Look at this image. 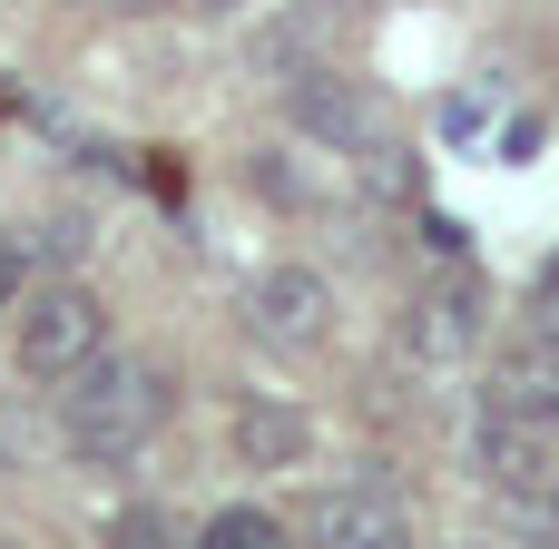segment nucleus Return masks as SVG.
I'll return each mask as SVG.
<instances>
[{
    "label": "nucleus",
    "mask_w": 559,
    "mask_h": 549,
    "mask_svg": "<svg viewBox=\"0 0 559 549\" xmlns=\"http://www.w3.org/2000/svg\"><path fill=\"white\" fill-rule=\"evenodd\" d=\"M324 49H334V0H295V10L255 20L246 69L255 79H305V69H324Z\"/></svg>",
    "instance_id": "6e6552de"
},
{
    "label": "nucleus",
    "mask_w": 559,
    "mask_h": 549,
    "mask_svg": "<svg viewBox=\"0 0 559 549\" xmlns=\"http://www.w3.org/2000/svg\"><path fill=\"white\" fill-rule=\"evenodd\" d=\"M481 481L491 491H511V501H559V442L540 432H511V422H481Z\"/></svg>",
    "instance_id": "9d476101"
},
{
    "label": "nucleus",
    "mask_w": 559,
    "mask_h": 549,
    "mask_svg": "<svg viewBox=\"0 0 559 549\" xmlns=\"http://www.w3.org/2000/svg\"><path fill=\"white\" fill-rule=\"evenodd\" d=\"M10 314H20V324H10V363H20L29 383H69L88 354H108V305H98L88 285H29Z\"/></svg>",
    "instance_id": "f03ea898"
},
{
    "label": "nucleus",
    "mask_w": 559,
    "mask_h": 549,
    "mask_svg": "<svg viewBox=\"0 0 559 549\" xmlns=\"http://www.w3.org/2000/svg\"><path fill=\"white\" fill-rule=\"evenodd\" d=\"M246 334H255L265 354H314V344L334 334V285H324L314 265H265V275L246 285Z\"/></svg>",
    "instance_id": "7ed1b4c3"
},
{
    "label": "nucleus",
    "mask_w": 559,
    "mask_h": 549,
    "mask_svg": "<svg viewBox=\"0 0 559 549\" xmlns=\"http://www.w3.org/2000/svg\"><path fill=\"white\" fill-rule=\"evenodd\" d=\"M305 549H413V511L383 481H334L305 511Z\"/></svg>",
    "instance_id": "20e7f679"
},
{
    "label": "nucleus",
    "mask_w": 559,
    "mask_h": 549,
    "mask_svg": "<svg viewBox=\"0 0 559 549\" xmlns=\"http://www.w3.org/2000/svg\"><path fill=\"white\" fill-rule=\"evenodd\" d=\"M118 540H128V549H157V521H147V511H118Z\"/></svg>",
    "instance_id": "4468645a"
},
{
    "label": "nucleus",
    "mask_w": 559,
    "mask_h": 549,
    "mask_svg": "<svg viewBox=\"0 0 559 549\" xmlns=\"http://www.w3.org/2000/svg\"><path fill=\"white\" fill-rule=\"evenodd\" d=\"M531 334H540V344L559 354V265L540 275V305H531Z\"/></svg>",
    "instance_id": "ddd939ff"
},
{
    "label": "nucleus",
    "mask_w": 559,
    "mask_h": 549,
    "mask_svg": "<svg viewBox=\"0 0 559 549\" xmlns=\"http://www.w3.org/2000/svg\"><path fill=\"white\" fill-rule=\"evenodd\" d=\"M481 422H511V432L559 442V354L540 344V334H521V344L491 363V403H481Z\"/></svg>",
    "instance_id": "39448f33"
},
{
    "label": "nucleus",
    "mask_w": 559,
    "mask_h": 549,
    "mask_svg": "<svg viewBox=\"0 0 559 549\" xmlns=\"http://www.w3.org/2000/svg\"><path fill=\"white\" fill-rule=\"evenodd\" d=\"M481 344V285L472 275H442L432 295H413V314H403V354L413 363H462Z\"/></svg>",
    "instance_id": "0eeeda50"
},
{
    "label": "nucleus",
    "mask_w": 559,
    "mask_h": 549,
    "mask_svg": "<svg viewBox=\"0 0 559 549\" xmlns=\"http://www.w3.org/2000/svg\"><path fill=\"white\" fill-rule=\"evenodd\" d=\"M187 10H206V20H236V10H265V0H187Z\"/></svg>",
    "instance_id": "2eb2a0df"
},
{
    "label": "nucleus",
    "mask_w": 559,
    "mask_h": 549,
    "mask_svg": "<svg viewBox=\"0 0 559 549\" xmlns=\"http://www.w3.org/2000/svg\"><path fill=\"white\" fill-rule=\"evenodd\" d=\"M187 549H295V530H285L275 511H255V501H226Z\"/></svg>",
    "instance_id": "9b49d317"
},
{
    "label": "nucleus",
    "mask_w": 559,
    "mask_h": 549,
    "mask_svg": "<svg viewBox=\"0 0 559 549\" xmlns=\"http://www.w3.org/2000/svg\"><path fill=\"white\" fill-rule=\"evenodd\" d=\"M29 285H39V255H29V236H0V314H10Z\"/></svg>",
    "instance_id": "f8f14e48"
},
{
    "label": "nucleus",
    "mask_w": 559,
    "mask_h": 549,
    "mask_svg": "<svg viewBox=\"0 0 559 549\" xmlns=\"http://www.w3.org/2000/svg\"><path fill=\"white\" fill-rule=\"evenodd\" d=\"M226 432H236V462L246 472H305V452H314V422L295 403H275V393H246Z\"/></svg>",
    "instance_id": "1a4fd4ad"
},
{
    "label": "nucleus",
    "mask_w": 559,
    "mask_h": 549,
    "mask_svg": "<svg viewBox=\"0 0 559 549\" xmlns=\"http://www.w3.org/2000/svg\"><path fill=\"white\" fill-rule=\"evenodd\" d=\"M157 422H167V373L147 354H88L59 383V442L79 462H128Z\"/></svg>",
    "instance_id": "f257e3e1"
},
{
    "label": "nucleus",
    "mask_w": 559,
    "mask_h": 549,
    "mask_svg": "<svg viewBox=\"0 0 559 549\" xmlns=\"http://www.w3.org/2000/svg\"><path fill=\"white\" fill-rule=\"evenodd\" d=\"M452 549H501V540H452Z\"/></svg>",
    "instance_id": "dca6fc26"
},
{
    "label": "nucleus",
    "mask_w": 559,
    "mask_h": 549,
    "mask_svg": "<svg viewBox=\"0 0 559 549\" xmlns=\"http://www.w3.org/2000/svg\"><path fill=\"white\" fill-rule=\"evenodd\" d=\"M285 108H295V128H305L314 147H334V157H364V147H383V128H373V98H364L354 79H334V69H305V79H285Z\"/></svg>",
    "instance_id": "423d86ee"
}]
</instances>
